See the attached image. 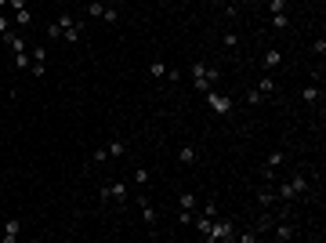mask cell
<instances>
[{"label":"cell","instance_id":"cell-1","mask_svg":"<svg viewBox=\"0 0 326 243\" xmlns=\"http://www.w3.org/2000/svg\"><path fill=\"white\" fill-rule=\"evenodd\" d=\"M189 76H192V87H196L199 95L221 84V69H218V65H207V62H192V65H189Z\"/></svg>","mask_w":326,"mask_h":243},{"label":"cell","instance_id":"cell-2","mask_svg":"<svg viewBox=\"0 0 326 243\" xmlns=\"http://www.w3.org/2000/svg\"><path fill=\"white\" fill-rule=\"evenodd\" d=\"M308 189H312L308 174H294V178H287V182L275 189V196L279 200H301V196H308Z\"/></svg>","mask_w":326,"mask_h":243},{"label":"cell","instance_id":"cell-3","mask_svg":"<svg viewBox=\"0 0 326 243\" xmlns=\"http://www.w3.org/2000/svg\"><path fill=\"white\" fill-rule=\"evenodd\" d=\"M236 239V229H232V222H225V218H214L211 222V232H207V243H232Z\"/></svg>","mask_w":326,"mask_h":243},{"label":"cell","instance_id":"cell-4","mask_svg":"<svg viewBox=\"0 0 326 243\" xmlns=\"http://www.w3.org/2000/svg\"><path fill=\"white\" fill-rule=\"evenodd\" d=\"M203 98H207V105L218 113V116H228L232 113V98L228 95H221L218 87H211V91H203Z\"/></svg>","mask_w":326,"mask_h":243},{"label":"cell","instance_id":"cell-5","mask_svg":"<svg viewBox=\"0 0 326 243\" xmlns=\"http://www.w3.org/2000/svg\"><path fill=\"white\" fill-rule=\"evenodd\" d=\"M149 76H152V80H174V84H178V69H171L163 58H152V62H149Z\"/></svg>","mask_w":326,"mask_h":243},{"label":"cell","instance_id":"cell-6","mask_svg":"<svg viewBox=\"0 0 326 243\" xmlns=\"http://www.w3.org/2000/svg\"><path fill=\"white\" fill-rule=\"evenodd\" d=\"M127 192H131L127 182H109V185H102V200H116V204H124Z\"/></svg>","mask_w":326,"mask_h":243},{"label":"cell","instance_id":"cell-7","mask_svg":"<svg viewBox=\"0 0 326 243\" xmlns=\"http://www.w3.org/2000/svg\"><path fill=\"white\" fill-rule=\"evenodd\" d=\"M283 160H287V152H283V149L268 152V160H265V167H261V178H265V182H272V178H275V171L283 167Z\"/></svg>","mask_w":326,"mask_h":243},{"label":"cell","instance_id":"cell-8","mask_svg":"<svg viewBox=\"0 0 326 243\" xmlns=\"http://www.w3.org/2000/svg\"><path fill=\"white\" fill-rule=\"evenodd\" d=\"M48 73V44H40V48H33V76L40 80Z\"/></svg>","mask_w":326,"mask_h":243},{"label":"cell","instance_id":"cell-9","mask_svg":"<svg viewBox=\"0 0 326 243\" xmlns=\"http://www.w3.org/2000/svg\"><path fill=\"white\" fill-rule=\"evenodd\" d=\"M18 236H22V218H8L4 232H0V243H15Z\"/></svg>","mask_w":326,"mask_h":243},{"label":"cell","instance_id":"cell-10","mask_svg":"<svg viewBox=\"0 0 326 243\" xmlns=\"http://www.w3.org/2000/svg\"><path fill=\"white\" fill-rule=\"evenodd\" d=\"M0 40H4V44H8V48H11L15 55H18V51H26V36H22V33H18L15 26H11V29L4 33V36H0Z\"/></svg>","mask_w":326,"mask_h":243},{"label":"cell","instance_id":"cell-11","mask_svg":"<svg viewBox=\"0 0 326 243\" xmlns=\"http://www.w3.org/2000/svg\"><path fill=\"white\" fill-rule=\"evenodd\" d=\"M84 29H87L84 22H80V18H73V22H69V26L62 29V40H69V44H76V40L84 36Z\"/></svg>","mask_w":326,"mask_h":243},{"label":"cell","instance_id":"cell-12","mask_svg":"<svg viewBox=\"0 0 326 243\" xmlns=\"http://www.w3.org/2000/svg\"><path fill=\"white\" fill-rule=\"evenodd\" d=\"M178 164H185V167L199 164V149H196V145H181V149H178Z\"/></svg>","mask_w":326,"mask_h":243},{"label":"cell","instance_id":"cell-13","mask_svg":"<svg viewBox=\"0 0 326 243\" xmlns=\"http://www.w3.org/2000/svg\"><path fill=\"white\" fill-rule=\"evenodd\" d=\"M138 204H142V214H145V225H149V236H156V207L149 204L145 196L138 200Z\"/></svg>","mask_w":326,"mask_h":243},{"label":"cell","instance_id":"cell-14","mask_svg":"<svg viewBox=\"0 0 326 243\" xmlns=\"http://www.w3.org/2000/svg\"><path fill=\"white\" fill-rule=\"evenodd\" d=\"M261 65H265V69H279V65H283V51H279V48H268L265 58H261Z\"/></svg>","mask_w":326,"mask_h":243},{"label":"cell","instance_id":"cell-15","mask_svg":"<svg viewBox=\"0 0 326 243\" xmlns=\"http://www.w3.org/2000/svg\"><path fill=\"white\" fill-rule=\"evenodd\" d=\"M199 207V196L196 192H181L178 196V211H196Z\"/></svg>","mask_w":326,"mask_h":243},{"label":"cell","instance_id":"cell-16","mask_svg":"<svg viewBox=\"0 0 326 243\" xmlns=\"http://www.w3.org/2000/svg\"><path fill=\"white\" fill-rule=\"evenodd\" d=\"M11 22H15V29H26V26H33V11H29V8H22V11H15V15H11Z\"/></svg>","mask_w":326,"mask_h":243},{"label":"cell","instance_id":"cell-17","mask_svg":"<svg viewBox=\"0 0 326 243\" xmlns=\"http://www.w3.org/2000/svg\"><path fill=\"white\" fill-rule=\"evenodd\" d=\"M272 236H275V239H290V236H294V225H290V222H279V225L272 229Z\"/></svg>","mask_w":326,"mask_h":243},{"label":"cell","instance_id":"cell-18","mask_svg":"<svg viewBox=\"0 0 326 243\" xmlns=\"http://www.w3.org/2000/svg\"><path fill=\"white\" fill-rule=\"evenodd\" d=\"M105 149H109V156H116V160H120V156L127 152V142H120V138H112V142H105Z\"/></svg>","mask_w":326,"mask_h":243},{"label":"cell","instance_id":"cell-19","mask_svg":"<svg viewBox=\"0 0 326 243\" xmlns=\"http://www.w3.org/2000/svg\"><path fill=\"white\" fill-rule=\"evenodd\" d=\"M287 4H290V0H265V11L268 15H279V11H287Z\"/></svg>","mask_w":326,"mask_h":243},{"label":"cell","instance_id":"cell-20","mask_svg":"<svg viewBox=\"0 0 326 243\" xmlns=\"http://www.w3.org/2000/svg\"><path fill=\"white\" fill-rule=\"evenodd\" d=\"M301 98H305L308 105H315V102L322 98V87H305V91H301Z\"/></svg>","mask_w":326,"mask_h":243},{"label":"cell","instance_id":"cell-21","mask_svg":"<svg viewBox=\"0 0 326 243\" xmlns=\"http://www.w3.org/2000/svg\"><path fill=\"white\" fill-rule=\"evenodd\" d=\"M268 22H272L275 29H287V26H290V15H287V11H279V15H268Z\"/></svg>","mask_w":326,"mask_h":243},{"label":"cell","instance_id":"cell-22","mask_svg":"<svg viewBox=\"0 0 326 243\" xmlns=\"http://www.w3.org/2000/svg\"><path fill=\"white\" fill-rule=\"evenodd\" d=\"M275 200H279V196H275V189H258V204H265V207H268V204H275Z\"/></svg>","mask_w":326,"mask_h":243},{"label":"cell","instance_id":"cell-23","mask_svg":"<svg viewBox=\"0 0 326 243\" xmlns=\"http://www.w3.org/2000/svg\"><path fill=\"white\" fill-rule=\"evenodd\" d=\"M258 91H261L265 98H268V95H275V80H272V76H261V84H258Z\"/></svg>","mask_w":326,"mask_h":243},{"label":"cell","instance_id":"cell-24","mask_svg":"<svg viewBox=\"0 0 326 243\" xmlns=\"http://www.w3.org/2000/svg\"><path fill=\"white\" fill-rule=\"evenodd\" d=\"M105 160H109V149H105V145H98V149L91 152V164L98 167V164H105Z\"/></svg>","mask_w":326,"mask_h":243},{"label":"cell","instance_id":"cell-25","mask_svg":"<svg viewBox=\"0 0 326 243\" xmlns=\"http://www.w3.org/2000/svg\"><path fill=\"white\" fill-rule=\"evenodd\" d=\"M87 15H91V18H102V15H105V4H102V0H91V4H87Z\"/></svg>","mask_w":326,"mask_h":243},{"label":"cell","instance_id":"cell-26","mask_svg":"<svg viewBox=\"0 0 326 243\" xmlns=\"http://www.w3.org/2000/svg\"><path fill=\"white\" fill-rule=\"evenodd\" d=\"M131 182H134V185H142V189H145V185H149V171H145V167H138V171H134V174H131Z\"/></svg>","mask_w":326,"mask_h":243},{"label":"cell","instance_id":"cell-27","mask_svg":"<svg viewBox=\"0 0 326 243\" xmlns=\"http://www.w3.org/2000/svg\"><path fill=\"white\" fill-rule=\"evenodd\" d=\"M29 62H33V58H29L26 51H18V55H15V69H29Z\"/></svg>","mask_w":326,"mask_h":243},{"label":"cell","instance_id":"cell-28","mask_svg":"<svg viewBox=\"0 0 326 243\" xmlns=\"http://www.w3.org/2000/svg\"><path fill=\"white\" fill-rule=\"evenodd\" d=\"M247 102H250V105H261V102H265V95H261L258 87H250V91H247Z\"/></svg>","mask_w":326,"mask_h":243},{"label":"cell","instance_id":"cell-29","mask_svg":"<svg viewBox=\"0 0 326 243\" xmlns=\"http://www.w3.org/2000/svg\"><path fill=\"white\" fill-rule=\"evenodd\" d=\"M11 26H15V22H11V15H4V11H0V36H4Z\"/></svg>","mask_w":326,"mask_h":243},{"label":"cell","instance_id":"cell-30","mask_svg":"<svg viewBox=\"0 0 326 243\" xmlns=\"http://www.w3.org/2000/svg\"><path fill=\"white\" fill-rule=\"evenodd\" d=\"M239 243H258V232H236Z\"/></svg>","mask_w":326,"mask_h":243},{"label":"cell","instance_id":"cell-31","mask_svg":"<svg viewBox=\"0 0 326 243\" xmlns=\"http://www.w3.org/2000/svg\"><path fill=\"white\" fill-rule=\"evenodd\" d=\"M225 48H232V51L239 48V36H236V33H225Z\"/></svg>","mask_w":326,"mask_h":243},{"label":"cell","instance_id":"cell-32","mask_svg":"<svg viewBox=\"0 0 326 243\" xmlns=\"http://www.w3.org/2000/svg\"><path fill=\"white\" fill-rule=\"evenodd\" d=\"M203 218H218V204H203Z\"/></svg>","mask_w":326,"mask_h":243},{"label":"cell","instance_id":"cell-33","mask_svg":"<svg viewBox=\"0 0 326 243\" xmlns=\"http://www.w3.org/2000/svg\"><path fill=\"white\" fill-rule=\"evenodd\" d=\"M8 8L11 11H22V8H29V0H8Z\"/></svg>","mask_w":326,"mask_h":243},{"label":"cell","instance_id":"cell-34","mask_svg":"<svg viewBox=\"0 0 326 243\" xmlns=\"http://www.w3.org/2000/svg\"><path fill=\"white\" fill-rule=\"evenodd\" d=\"M312 51H315V55H319V58H322V55H326V40H322V36H319V40H315V48H312Z\"/></svg>","mask_w":326,"mask_h":243},{"label":"cell","instance_id":"cell-35","mask_svg":"<svg viewBox=\"0 0 326 243\" xmlns=\"http://www.w3.org/2000/svg\"><path fill=\"white\" fill-rule=\"evenodd\" d=\"M102 22H109V26H112V22H116V8H105V15H102Z\"/></svg>","mask_w":326,"mask_h":243},{"label":"cell","instance_id":"cell-36","mask_svg":"<svg viewBox=\"0 0 326 243\" xmlns=\"http://www.w3.org/2000/svg\"><path fill=\"white\" fill-rule=\"evenodd\" d=\"M58 36H62V29H58V26L51 22V26H48V40H58Z\"/></svg>","mask_w":326,"mask_h":243},{"label":"cell","instance_id":"cell-37","mask_svg":"<svg viewBox=\"0 0 326 243\" xmlns=\"http://www.w3.org/2000/svg\"><path fill=\"white\" fill-rule=\"evenodd\" d=\"M243 4H247V0H232V4H228V15H236V11H239Z\"/></svg>","mask_w":326,"mask_h":243},{"label":"cell","instance_id":"cell-38","mask_svg":"<svg viewBox=\"0 0 326 243\" xmlns=\"http://www.w3.org/2000/svg\"><path fill=\"white\" fill-rule=\"evenodd\" d=\"M112 4H116V8H120V4H124V0H112Z\"/></svg>","mask_w":326,"mask_h":243}]
</instances>
